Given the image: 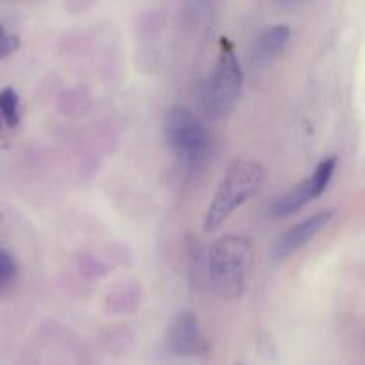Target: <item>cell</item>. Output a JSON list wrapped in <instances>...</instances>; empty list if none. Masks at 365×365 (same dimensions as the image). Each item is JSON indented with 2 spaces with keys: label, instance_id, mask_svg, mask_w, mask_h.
<instances>
[{
  "label": "cell",
  "instance_id": "cell-1",
  "mask_svg": "<svg viewBox=\"0 0 365 365\" xmlns=\"http://www.w3.org/2000/svg\"><path fill=\"white\" fill-rule=\"evenodd\" d=\"M265 181V168L252 160H238L224 175L215 197L210 202L205 217V230L215 231L240 206H244Z\"/></svg>",
  "mask_w": 365,
  "mask_h": 365
},
{
  "label": "cell",
  "instance_id": "cell-2",
  "mask_svg": "<svg viewBox=\"0 0 365 365\" xmlns=\"http://www.w3.org/2000/svg\"><path fill=\"white\" fill-rule=\"evenodd\" d=\"M252 242L245 237H222L210 247V279L217 292L224 297L242 296L251 267Z\"/></svg>",
  "mask_w": 365,
  "mask_h": 365
},
{
  "label": "cell",
  "instance_id": "cell-3",
  "mask_svg": "<svg viewBox=\"0 0 365 365\" xmlns=\"http://www.w3.org/2000/svg\"><path fill=\"white\" fill-rule=\"evenodd\" d=\"M244 72L231 48L220 52L201 96L202 110L208 117L222 118L231 113L240 99Z\"/></svg>",
  "mask_w": 365,
  "mask_h": 365
},
{
  "label": "cell",
  "instance_id": "cell-4",
  "mask_svg": "<svg viewBox=\"0 0 365 365\" xmlns=\"http://www.w3.org/2000/svg\"><path fill=\"white\" fill-rule=\"evenodd\" d=\"M165 136L172 153L182 161L194 165L206 154L210 135L202 122L185 106H174L165 118Z\"/></svg>",
  "mask_w": 365,
  "mask_h": 365
},
{
  "label": "cell",
  "instance_id": "cell-5",
  "mask_svg": "<svg viewBox=\"0 0 365 365\" xmlns=\"http://www.w3.org/2000/svg\"><path fill=\"white\" fill-rule=\"evenodd\" d=\"M335 167V156L322 160L303 182H299L297 187H294L292 190L287 192L285 195H282V197L274 201V205L270 206V215L276 217V219L289 217L292 213H296L297 210L303 208V206H307L308 202L317 199L319 195H322V192L328 188L329 181H331Z\"/></svg>",
  "mask_w": 365,
  "mask_h": 365
},
{
  "label": "cell",
  "instance_id": "cell-6",
  "mask_svg": "<svg viewBox=\"0 0 365 365\" xmlns=\"http://www.w3.org/2000/svg\"><path fill=\"white\" fill-rule=\"evenodd\" d=\"M167 346L178 356H195L206 351V340L192 312H182L168 328Z\"/></svg>",
  "mask_w": 365,
  "mask_h": 365
},
{
  "label": "cell",
  "instance_id": "cell-7",
  "mask_svg": "<svg viewBox=\"0 0 365 365\" xmlns=\"http://www.w3.org/2000/svg\"><path fill=\"white\" fill-rule=\"evenodd\" d=\"M333 210H322V212L314 213L308 219L301 220L299 224H296L294 227H290L285 235L278 240L276 244V255L279 258H287L292 252L299 251L303 245H307L315 235L321 233L326 226L329 224V220L333 219Z\"/></svg>",
  "mask_w": 365,
  "mask_h": 365
},
{
  "label": "cell",
  "instance_id": "cell-8",
  "mask_svg": "<svg viewBox=\"0 0 365 365\" xmlns=\"http://www.w3.org/2000/svg\"><path fill=\"white\" fill-rule=\"evenodd\" d=\"M290 40V27L285 24H278V26L267 29L262 36L256 41V56L263 61L272 59L287 47Z\"/></svg>",
  "mask_w": 365,
  "mask_h": 365
},
{
  "label": "cell",
  "instance_id": "cell-9",
  "mask_svg": "<svg viewBox=\"0 0 365 365\" xmlns=\"http://www.w3.org/2000/svg\"><path fill=\"white\" fill-rule=\"evenodd\" d=\"M0 124L16 128L20 124V99L13 88L0 90Z\"/></svg>",
  "mask_w": 365,
  "mask_h": 365
},
{
  "label": "cell",
  "instance_id": "cell-10",
  "mask_svg": "<svg viewBox=\"0 0 365 365\" xmlns=\"http://www.w3.org/2000/svg\"><path fill=\"white\" fill-rule=\"evenodd\" d=\"M16 274H19V265L13 255L6 249H0V292L15 282Z\"/></svg>",
  "mask_w": 365,
  "mask_h": 365
},
{
  "label": "cell",
  "instance_id": "cell-11",
  "mask_svg": "<svg viewBox=\"0 0 365 365\" xmlns=\"http://www.w3.org/2000/svg\"><path fill=\"white\" fill-rule=\"evenodd\" d=\"M20 47V40L16 34L8 33L4 29V26L0 24V61L13 54V52L19 51Z\"/></svg>",
  "mask_w": 365,
  "mask_h": 365
},
{
  "label": "cell",
  "instance_id": "cell-12",
  "mask_svg": "<svg viewBox=\"0 0 365 365\" xmlns=\"http://www.w3.org/2000/svg\"><path fill=\"white\" fill-rule=\"evenodd\" d=\"M0 227H2V215H0Z\"/></svg>",
  "mask_w": 365,
  "mask_h": 365
},
{
  "label": "cell",
  "instance_id": "cell-13",
  "mask_svg": "<svg viewBox=\"0 0 365 365\" xmlns=\"http://www.w3.org/2000/svg\"><path fill=\"white\" fill-rule=\"evenodd\" d=\"M238 365H240V364H238Z\"/></svg>",
  "mask_w": 365,
  "mask_h": 365
}]
</instances>
